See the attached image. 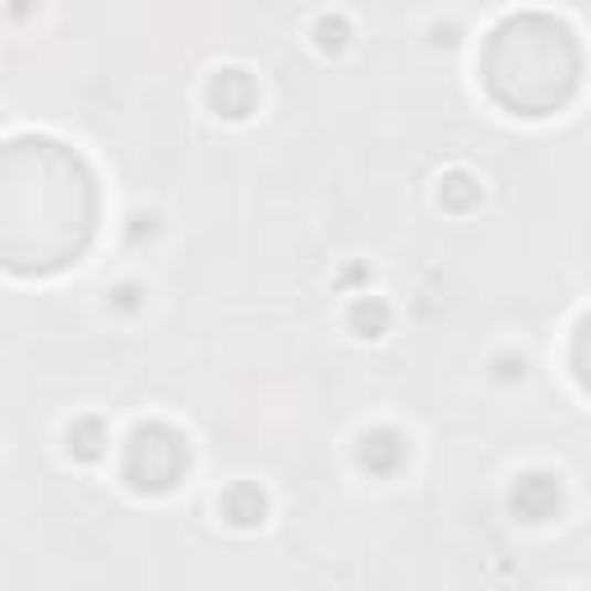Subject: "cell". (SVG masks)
I'll list each match as a JSON object with an SVG mask.
<instances>
[{
    "instance_id": "obj_1",
    "label": "cell",
    "mask_w": 591,
    "mask_h": 591,
    "mask_svg": "<svg viewBox=\"0 0 591 591\" xmlns=\"http://www.w3.org/2000/svg\"><path fill=\"white\" fill-rule=\"evenodd\" d=\"M190 467V448L171 425H139L125 444V481L135 490H171Z\"/></svg>"
},
{
    "instance_id": "obj_2",
    "label": "cell",
    "mask_w": 591,
    "mask_h": 591,
    "mask_svg": "<svg viewBox=\"0 0 591 591\" xmlns=\"http://www.w3.org/2000/svg\"><path fill=\"white\" fill-rule=\"evenodd\" d=\"M513 508H518L527 523H546L559 508V476H546V472L523 476L518 490H513Z\"/></svg>"
},
{
    "instance_id": "obj_3",
    "label": "cell",
    "mask_w": 591,
    "mask_h": 591,
    "mask_svg": "<svg viewBox=\"0 0 591 591\" xmlns=\"http://www.w3.org/2000/svg\"><path fill=\"white\" fill-rule=\"evenodd\" d=\"M361 462L374 476H393L407 462V440L398 430H370V434H361Z\"/></svg>"
},
{
    "instance_id": "obj_4",
    "label": "cell",
    "mask_w": 591,
    "mask_h": 591,
    "mask_svg": "<svg viewBox=\"0 0 591 591\" xmlns=\"http://www.w3.org/2000/svg\"><path fill=\"white\" fill-rule=\"evenodd\" d=\"M213 88H218V93L226 88V97H213L218 107H222V116H250V107H254V84L245 80V70H222L218 80H213Z\"/></svg>"
},
{
    "instance_id": "obj_5",
    "label": "cell",
    "mask_w": 591,
    "mask_h": 591,
    "mask_svg": "<svg viewBox=\"0 0 591 591\" xmlns=\"http://www.w3.org/2000/svg\"><path fill=\"white\" fill-rule=\"evenodd\" d=\"M222 508H226V518L236 527H254V523H264V490H260V485L241 481V485H231V490H226Z\"/></svg>"
},
{
    "instance_id": "obj_6",
    "label": "cell",
    "mask_w": 591,
    "mask_h": 591,
    "mask_svg": "<svg viewBox=\"0 0 591 591\" xmlns=\"http://www.w3.org/2000/svg\"><path fill=\"white\" fill-rule=\"evenodd\" d=\"M351 324H356V333H361V338H379L383 324H389V305L370 296V300H361V305L351 310Z\"/></svg>"
},
{
    "instance_id": "obj_7",
    "label": "cell",
    "mask_w": 591,
    "mask_h": 591,
    "mask_svg": "<svg viewBox=\"0 0 591 591\" xmlns=\"http://www.w3.org/2000/svg\"><path fill=\"white\" fill-rule=\"evenodd\" d=\"M70 453H80V457H97V453H102V425H97V421H80V425H70Z\"/></svg>"
}]
</instances>
